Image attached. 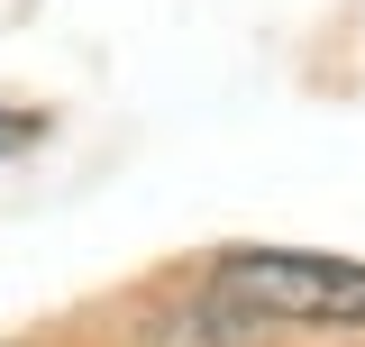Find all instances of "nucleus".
Masks as SVG:
<instances>
[{"instance_id": "1", "label": "nucleus", "mask_w": 365, "mask_h": 347, "mask_svg": "<svg viewBox=\"0 0 365 347\" xmlns=\"http://www.w3.org/2000/svg\"><path fill=\"white\" fill-rule=\"evenodd\" d=\"M220 302H247L265 320H319V329H365V265L292 256V247H228Z\"/></svg>"}, {"instance_id": "2", "label": "nucleus", "mask_w": 365, "mask_h": 347, "mask_svg": "<svg viewBox=\"0 0 365 347\" xmlns=\"http://www.w3.org/2000/svg\"><path fill=\"white\" fill-rule=\"evenodd\" d=\"M19 137H37V119H19V110H0V156H9Z\"/></svg>"}]
</instances>
